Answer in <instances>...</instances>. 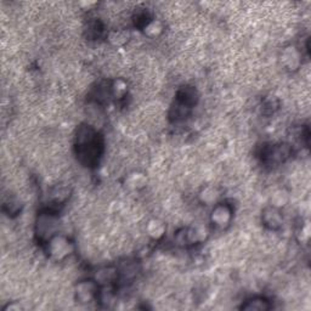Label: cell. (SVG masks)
I'll use <instances>...</instances> for the list:
<instances>
[{
  "mask_svg": "<svg viewBox=\"0 0 311 311\" xmlns=\"http://www.w3.org/2000/svg\"><path fill=\"white\" fill-rule=\"evenodd\" d=\"M281 65L289 71H296L302 66V54L294 46H287L281 52Z\"/></svg>",
  "mask_w": 311,
  "mask_h": 311,
  "instance_id": "6",
  "label": "cell"
},
{
  "mask_svg": "<svg viewBox=\"0 0 311 311\" xmlns=\"http://www.w3.org/2000/svg\"><path fill=\"white\" fill-rule=\"evenodd\" d=\"M98 296V282L82 281L75 286V299L82 304L91 303Z\"/></svg>",
  "mask_w": 311,
  "mask_h": 311,
  "instance_id": "4",
  "label": "cell"
},
{
  "mask_svg": "<svg viewBox=\"0 0 311 311\" xmlns=\"http://www.w3.org/2000/svg\"><path fill=\"white\" fill-rule=\"evenodd\" d=\"M111 90L115 99H122L125 94H127L128 85H127V83L123 81V79H115V81L113 82V84H112Z\"/></svg>",
  "mask_w": 311,
  "mask_h": 311,
  "instance_id": "14",
  "label": "cell"
},
{
  "mask_svg": "<svg viewBox=\"0 0 311 311\" xmlns=\"http://www.w3.org/2000/svg\"><path fill=\"white\" fill-rule=\"evenodd\" d=\"M142 28H144V33L147 38L156 39L163 34L164 25L161 20L153 18V20H150V21H148Z\"/></svg>",
  "mask_w": 311,
  "mask_h": 311,
  "instance_id": "8",
  "label": "cell"
},
{
  "mask_svg": "<svg viewBox=\"0 0 311 311\" xmlns=\"http://www.w3.org/2000/svg\"><path fill=\"white\" fill-rule=\"evenodd\" d=\"M232 219V209L229 204L219 203L214 207L210 214V221L218 229H225L229 226Z\"/></svg>",
  "mask_w": 311,
  "mask_h": 311,
  "instance_id": "3",
  "label": "cell"
},
{
  "mask_svg": "<svg viewBox=\"0 0 311 311\" xmlns=\"http://www.w3.org/2000/svg\"><path fill=\"white\" fill-rule=\"evenodd\" d=\"M138 271L139 267L137 263H127L118 273L122 275V277H123L124 280H133L134 277H137Z\"/></svg>",
  "mask_w": 311,
  "mask_h": 311,
  "instance_id": "15",
  "label": "cell"
},
{
  "mask_svg": "<svg viewBox=\"0 0 311 311\" xmlns=\"http://www.w3.org/2000/svg\"><path fill=\"white\" fill-rule=\"evenodd\" d=\"M220 197V191L219 188L217 186H214V185H208V186L202 188V191L200 192V200L202 203L207 204V206H209V204L217 203L218 198Z\"/></svg>",
  "mask_w": 311,
  "mask_h": 311,
  "instance_id": "10",
  "label": "cell"
},
{
  "mask_svg": "<svg viewBox=\"0 0 311 311\" xmlns=\"http://www.w3.org/2000/svg\"><path fill=\"white\" fill-rule=\"evenodd\" d=\"M118 270L115 267L112 266H106L102 267L96 273V282L98 284H111L113 283L115 280L118 279Z\"/></svg>",
  "mask_w": 311,
  "mask_h": 311,
  "instance_id": "7",
  "label": "cell"
},
{
  "mask_svg": "<svg viewBox=\"0 0 311 311\" xmlns=\"http://www.w3.org/2000/svg\"><path fill=\"white\" fill-rule=\"evenodd\" d=\"M145 231H146V235H148L151 238L158 240V238H161L165 232V224L161 219H151L148 220V223L146 224Z\"/></svg>",
  "mask_w": 311,
  "mask_h": 311,
  "instance_id": "9",
  "label": "cell"
},
{
  "mask_svg": "<svg viewBox=\"0 0 311 311\" xmlns=\"http://www.w3.org/2000/svg\"><path fill=\"white\" fill-rule=\"evenodd\" d=\"M49 253L52 259L61 261L67 258L73 250V244L64 235H55L49 240Z\"/></svg>",
  "mask_w": 311,
  "mask_h": 311,
  "instance_id": "2",
  "label": "cell"
},
{
  "mask_svg": "<svg viewBox=\"0 0 311 311\" xmlns=\"http://www.w3.org/2000/svg\"><path fill=\"white\" fill-rule=\"evenodd\" d=\"M125 184L130 190L139 191L147 185V177L145 174L139 173V171H134V173L129 174Z\"/></svg>",
  "mask_w": 311,
  "mask_h": 311,
  "instance_id": "11",
  "label": "cell"
},
{
  "mask_svg": "<svg viewBox=\"0 0 311 311\" xmlns=\"http://www.w3.org/2000/svg\"><path fill=\"white\" fill-rule=\"evenodd\" d=\"M269 307H270L269 303H267L265 299H263V298H259V297H256V298H253V299L248 300V302L242 306V309L263 311V310H267Z\"/></svg>",
  "mask_w": 311,
  "mask_h": 311,
  "instance_id": "13",
  "label": "cell"
},
{
  "mask_svg": "<svg viewBox=\"0 0 311 311\" xmlns=\"http://www.w3.org/2000/svg\"><path fill=\"white\" fill-rule=\"evenodd\" d=\"M60 226L59 218L55 214L51 213H43L38 217L35 230H37L38 236L42 240L49 241L55 235H57V230Z\"/></svg>",
  "mask_w": 311,
  "mask_h": 311,
  "instance_id": "1",
  "label": "cell"
},
{
  "mask_svg": "<svg viewBox=\"0 0 311 311\" xmlns=\"http://www.w3.org/2000/svg\"><path fill=\"white\" fill-rule=\"evenodd\" d=\"M261 221L264 226L271 231L280 230L283 225V215L281 213L280 208L276 207H266L261 214Z\"/></svg>",
  "mask_w": 311,
  "mask_h": 311,
  "instance_id": "5",
  "label": "cell"
},
{
  "mask_svg": "<svg viewBox=\"0 0 311 311\" xmlns=\"http://www.w3.org/2000/svg\"><path fill=\"white\" fill-rule=\"evenodd\" d=\"M129 39H130V34L127 29H114L108 35V41H110L111 45L115 46V48L125 45L129 42Z\"/></svg>",
  "mask_w": 311,
  "mask_h": 311,
  "instance_id": "12",
  "label": "cell"
}]
</instances>
